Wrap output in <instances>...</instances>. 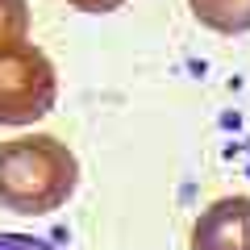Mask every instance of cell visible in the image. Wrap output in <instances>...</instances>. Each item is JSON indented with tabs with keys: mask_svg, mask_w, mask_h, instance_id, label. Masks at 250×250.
I'll return each instance as SVG.
<instances>
[{
	"mask_svg": "<svg viewBox=\"0 0 250 250\" xmlns=\"http://www.w3.org/2000/svg\"><path fill=\"white\" fill-rule=\"evenodd\" d=\"M71 9H83V13H113V9H121L125 0H67Z\"/></svg>",
	"mask_w": 250,
	"mask_h": 250,
	"instance_id": "52a82bcc",
	"label": "cell"
},
{
	"mask_svg": "<svg viewBox=\"0 0 250 250\" xmlns=\"http://www.w3.org/2000/svg\"><path fill=\"white\" fill-rule=\"evenodd\" d=\"M29 38V4L25 0H0V46Z\"/></svg>",
	"mask_w": 250,
	"mask_h": 250,
	"instance_id": "5b68a950",
	"label": "cell"
},
{
	"mask_svg": "<svg viewBox=\"0 0 250 250\" xmlns=\"http://www.w3.org/2000/svg\"><path fill=\"white\" fill-rule=\"evenodd\" d=\"M188 9L213 34H250V0H188Z\"/></svg>",
	"mask_w": 250,
	"mask_h": 250,
	"instance_id": "277c9868",
	"label": "cell"
},
{
	"mask_svg": "<svg viewBox=\"0 0 250 250\" xmlns=\"http://www.w3.org/2000/svg\"><path fill=\"white\" fill-rule=\"evenodd\" d=\"M192 250H250V196H221L196 217Z\"/></svg>",
	"mask_w": 250,
	"mask_h": 250,
	"instance_id": "3957f363",
	"label": "cell"
},
{
	"mask_svg": "<svg viewBox=\"0 0 250 250\" xmlns=\"http://www.w3.org/2000/svg\"><path fill=\"white\" fill-rule=\"evenodd\" d=\"M0 250H59L42 238H29V233H0Z\"/></svg>",
	"mask_w": 250,
	"mask_h": 250,
	"instance_id": "8992f818",
	"label": "cell"
},
{
	"mask_svg": "<svg viewBox=\"0 0 250 250\" xmlns=\"http://www.w3.org/2000/svg\"><path fill=\"white\" fill-rule=\"evenodd\" d=\"M80 188V163L67 142L50 134H25L0 146V208L42 217L62 208Z\"/></svg>",
	"mask_w": 250,
	"mask_h": 250,
	"instance_id": "6da1fadb",
	"label": "cell"
},
{
	"mask_svg": "<svg viewBox=\"0 0 250 250\" xmlns=\"http://www.w3.org/2000/svg\"><path fill=\"white\" fill-rule=\"evenodd\" d=\"M59 75L34 42L0 46V125H34L54 108Z\"/></svg>",
	"mask_w": 250,
	"mask_h": 250,
	"instance_id": "7a4b0ae2",
	"label": "cell"
}]
</instances>
